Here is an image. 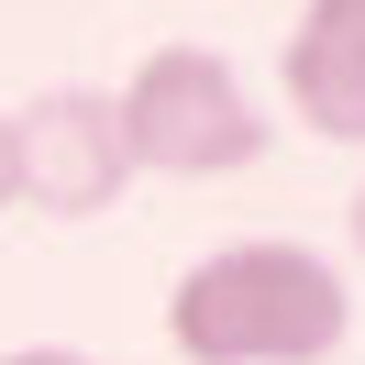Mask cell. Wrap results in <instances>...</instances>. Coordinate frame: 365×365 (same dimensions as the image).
Here are the masks:
<instances>
[{"label":"cell","instance_id":"4","mask_svg":"<svg viewBox=\"0 0 365 365\" xmlns=\"http://www.w3.org/2000/svg\"><path fill=\"white\" fill-rule=\"evenodd\" d=\"M277 100L299 133L365 144V0H299L288 45H277Z\"/></svg>","mask_w":365,"mask_h":365},{"label":"cell","instance_id":"3","mask_svg":"<svg viewBox=\"0 0 365 365\" xmlns=\"http://www.w3.org/2000/svg\"><path fill=\"white\" fill-rule=\"evenodd\" d=\"M11 166H23V200L45 222H89L133 188V144H122L111 89H45L11 111Z\"/></svg>","mask_w":365,"mask_h":365},{"label":"cell","instance_id":"2","mask_svg":"<svg viewBox=\"0 0 365 365\" xmlns=\"http://www.w3.org/2000/svg\"><path fill=\"white\" fill-rule=\"evenodd\" d=\"M133 178H244L266 155V111H255L244 67L222 45H155L133 56V78L111 89Z\"/></svg>","mask_w":365,"mask_h":365},{"label":"cell","instance_id":"5","mask_svg":"<svg viewBox=\"0 0 365 365\" xmlns=\"http://www.w3.org/2000/svg\"><path fill=\"white\" fill-rule=\"evenodd\" d=\"M23 200V166H11V111H0V210Z\"/></svg>","mask_w":365,"mask_h":365},{"label":"cell","instance_id":"6","mask_svg":"<svg viewBox=\"0 0 365 365\" xmlns=\"http://www.w3.org/2000/svg\"><path fill=\"white\" fill-rule=\"evenodd\" d=\"M0 365H89V354H67V343H23V354H0Z\"/></svg>","mask_w":365,"mask_h":365},{"label":"cell","instance_id":"7","mask_svg":"<svg viewBox=\"0 0 365 365\" xmlns=\"http://www.w3.org/2000/svg\"><path fill=\"white\" fill-rule=\"evenodd\" d=\"M343 244L365 255V188H354V200H343Z\"/></svg>","mask_w":365,"mask_h":365},{"label":"cell","instance_id":"1","mask_svg":"<svg viewBox=\"0 0 365 365\" xmlns=\"http://www.w3.org/2000/svg\"><path fill=\"white\" fill-rule=\"evenodd\" d=\"M343 332H354L343 266L321 244H288V232L210 244L166 288V343L188 365H332Z\"/></svg>","mask_w":365,"mask_h":365}]
</instances>
